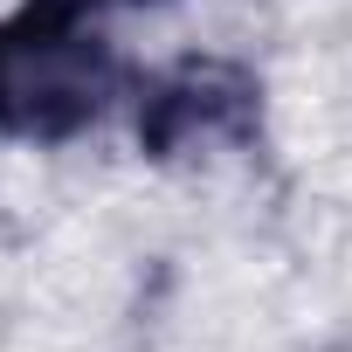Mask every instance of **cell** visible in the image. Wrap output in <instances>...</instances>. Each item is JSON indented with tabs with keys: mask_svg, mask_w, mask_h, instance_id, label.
Returning a JSON list of instances; mask_svg holds the SVG:
<instances>
[{
	"mask_svg": "<svg viewBox=\"0 0 352 352\" xmlns=\"http://www.w3.org/2000/svg\"><path fill=\"white\" fill-rule=\"evenodd\" d=\"M111 97V56L97 35L69 21H14L0 28V131L63 138L90 124Z\"/></svg>",
	"mask_w": 352,
	"mask_h": 352,
	"instance_id": "obj_1",
	"label": "cell"
},
{
	"mask_svg": "<svg viewBox=\"0 0 352 352\" xmlns=\"http://www.w3.org/2000/svg\"><path fill=\"white\" fill-rule=\"evenodd\" d=\"M242 83L221 76V69H187V76H173L152 104V145H208V138H228L242 124Z\"/></svg>",
	"mask_w": 352,
	"mask_h": 352,
	"instance_id": "obj_2",
	"label": "cell"
}]
</instances>
